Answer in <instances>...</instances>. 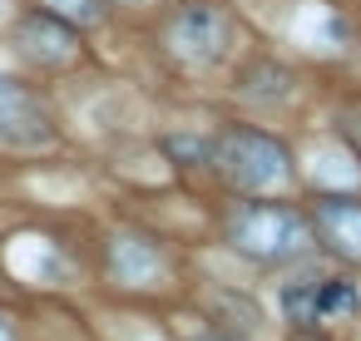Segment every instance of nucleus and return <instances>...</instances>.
<instances>
[{
	"label": "nucleus",
	"instance_id": "nucleus-4",
	"mask_svg": "<svg viewBox=\"0 0 361 341\" xmlns=\"http://www.w3.org/2000/svg\"><path fill=\"white\" fill-rule=\"evenodd\" d=\"M0 144L20 154H40L55 144V119L45 99L16 75H0Z\"/></svg>",
	"mask_w": 361,
	"mask_h": 341
},
{
	"label": "nucleus",
	"instance_id": "nucleus-11",
	"mask_svg": "<svg viewBox=\"0 0 361 341\" xmlns=\"http://www.w3.org/2000/svg\"><path fill=\"white\" fill-rule=\"evenodd\" d=\"M0 341H16V331H11V321L0 316Z\"/></svg>",
	"mask_w": 361,
	"mask_h": 341
},
{
	"label": "nucleus",
	"instance_id": "nucleus-5",
	"mask_svg": "<svg viewBox=\"0 0 361 341\" xmlns=\"http://www.w3.org/2000/svg\"><path fill=\"white\" fill-rule=\"evenodd\" d=\"M20 55L35 60V65H70L80 55L75 45V25L60 20L55 11H35L20 20Z\"/></svg>",
	"mask_w": 361,
	"mask_h": 341
},
{
	"label": "nucleus",
	"instance_id": "nucleus-6",
	"mask_svg": "<svg viewBox=\"0 0 361 341\" xmlns=\"http://www.w3.org/2000/svg\"><path fill=\"white\" fill-rule=\"evenodd\" d=\"M317 237L346 257V262H361V198H346V193H326L317 198Z\"/></svg>",
	"mask_w": 361,
	"mask_h": 341
},
{
	"label": "nucleus",
	"instance_id": "nucleus-12",
	"mask_svg": "<svg viewBox=\"0 0 361 341\" xmlns=\"http://www.w3.org/2000/svg\"><path fill=\"white\" fill-rule=\"evenodd\" d=\"M203 341H233V336H203Z\"/></svg>",
	"mask_w": 361,
	"mask_h": 341
},
{
	"label": "nucleus",
	"instance_id": "nucleus-9",
	"mask_svg": "<svg viewBox=\"0 0 361 341\" xmlns=\"http://www.w3.org/2000/svg\"><path fill=\"white\" fill-rule=\"evenodd\" d=\"M282 311L297 326H317L322 321V277H297L282 287Z\"/></svg>",
	"mask_w": 361,
	"mask_h": 341
},
{
	"label": "nucleus",
	"instance_id": "nucleus-15",
	"mask_svg": "<svg viewBox=\"0 0 361 341\" xmlns=\"http://www.w3.org/2000/svg\"><path fill=\"white\" fill-rule=\"evenodd\" d=\"M302 341H317V336H302Z\"/></svg>",
	"mask_w": 361,
	"mask_h": 341
},
{
	"label": "nucleus",
	"instance_id": "nucleus-14",
	"mask_svg": "<svg viewBox=\"0 0 361 341\" xmlns=\"http://www.w3.org/2000/svg\"><path fill=\"white\" fill-rule=\"evenodd\" d=\"M6 6H11V0H0V16H6Z\"/></svg>",
	"mask_w": 361,
	"mask_h": 341
},
{
	"label": "nucleus",
	"instance_id": "nucleus-2",
	"mask_svg": "<svg viewBox=\"0 0 361 341\" xmlns=\"http://www.w3.org/2000/svg\"><path fill=\"white\" fill-rule=\"evenodd\" d=\"M218 173L243 188V193H277L292 183V154L272 139V134H257V129H233L223 134L218 154H213Z\"/></svg>",
	"mask_w": 361,
	"mask_h": 341
},
{
	"label": "nucleus",
	"instance_id": "nucleus-8",
	"mask_svg": "<svg viewBox=\"0 0 361 341\" xmlns=\"http://www.w3.org/2000/svg\"><path fill=\"white\" fill-rule=\"evenodd\" d=\"M238 89L247 99H287L292 94V70L277 65V60H252L243 75H238Z\"/></svg>",
	"mask_w": 361,
	"mask_h": 341
},
{
	"label": "nucleus",
	"instance_id": "nucleus-1",
	"mask_svg": "<svg viewBox=\"0 0 361 341\" xmlns=\"http://www.w3.org/2000/svg\"><path fill=\"white\" fill-rule=\"evenodd\" d=\"M228 242L247 262L277 267V262H297L312 247V223L287 203H243L228 218Z\"/></svg>",
	"mask_w": 361,
	"mask_h": 341
},
{
	"label": "nucleus",
	"instance_id": "nucleus-7",
	"mask_svg": "<svg viewBox=\"0 0 361 341\" xmlns=\"http://www.w3.org/2000/svg\"><path fill=\"white\" fill-rule=\"evenodd\" d=\"M109 277L124 287H154L164 277V252L139 232H119L109 242Z\"/></svg>",
	"mask_w": 361,
	"mask_h": 341
},
{
	"label": "nucleus",
	"instance_id": "nucleus-3",
	"mask_svg": "<svg viewBox=\"0 0 361 341\" xmlns=\"http://www.w3.org/2000/svg\"><path fill=\"white\" fill-rule=\"evenodd\" d=\"M233 35H238L233 16L223 6H213V0H188V6L169 20V50L178 60H188V65H218V60H228Z\"/></svg>",
	"mask_w": 361,
	"mask_h": 341
},
{
	"label": "nucleus",
	"instance_id": "nucleus-10",
	"mask_svg": "<svg viewBox=\"0 0 361 341\" xmlns=\"http://www.w3.org/2000/svg\"><path fill=\"white\" fill-rule=\"evenodd\" d=\"M45 6L70 25H94L99 20V0H45Z\"/></svg>",
	"mask_w": 361,
	"mask_h": 341
},
{
	"label": "nucleus",
	"instance_id": "nucleus-13",
	"mask_svg": "<svg viewBox=\"0 0 361 341\" xmlns=\"http://www.w3.org/2000/svg\"><path fill=\"white\" fill-rule=\"evenodd\" d=\"M356 144H361V119H356Z\"/></svg>",
	"mask_w": 361,
	"mask_h": 341
}]
</instances>
